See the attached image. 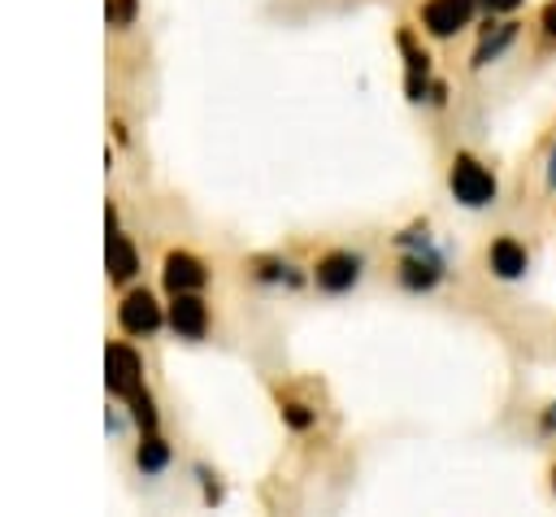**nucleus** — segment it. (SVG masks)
<instances>
[{"instance_id": "1", "label": "nucleus", "mask_w": 556, "mask_h": 517, "mask_svg": "<svg viewBox=\"0 0 556 517\" xmlns=\"http://www.w3.org/2000/svg\"><path fill=\"white\" fill-rule=\"evenodd\" d=\"M447 187H452V196H456L465 209H482V204L495 200V174H491L478 156H469V152H456V156H452Z\"/></svg>"}, {"instance_id": "2", "label": "nucleus", "mask_w": 556, "mask_h": 517, "mask_svg": "<svg viewBox=\"0 0 556 517\" xmlns=\"http://www.w3.org/2000/svg\"><path fill=\"white\" fill-rule=\"evenodd\" d=\"M473 4H478V0H426V4H421V26H426L434 39H447V35H456L460 26H469Z\"/></svg>"}, {"instance_id": "3", "label": "nucleus", "mask_w": 556, "mask_h": 517, "mask_svg": "<svg viewBox=\"0 0 556 517\" xmlns=\"http://www.w3.org/2000/svg\"><path fill=\"white\" fill-rule=\"evenodd\" d=\"M361 278V256L356 252H326L321 261H317V287L321 291H348L352 282Z\"/></svg>"}, {"instance_id": "4", "label": "nucleus", "mask_w": 556, "mask_h": 517, "mask_svg": "<svg viewBox=\"0 0 556 517\" xmlns=\"http://www.w3.org/2000/svg\"><path fill=\"white\" fill-rule=\"evenodd\" d=\"M117 321H122L126 335H148V330H156L161 308H156V300H152L148 291H130V295L122 300V308H117Z\"/></svg>"}, {"instance_id": "5", "label": "nucleus", "mask_w": 556, "mask_h": 517, "mask_svg": "<svg viewBox=\"0 0 556 517\" xmlns=\"http://www.w3.org/2000/svg\"><path fill=\"white\" fill-rule=\"evenodd\" d=\"M486 265H491L495 278H521L526 265H530V256H526V248H521L513 235H500V239L486 248Z\"/></svg>"}, {"instance_id": "6", "label": "nucleus", "mask_w": 556, "mask_h": 517, "mask_svg": "<svg viewBox=\"0 0 556 517\" xmlns=\"http://www.w3.org/2000/svg\"><path fill=\"white\" fill-rule=\"evenodd\" d=\"M169 321H174V330H178L182 339H200V335L208 330V308H204L191 291H178L174 304H169Z\"/></svg>"}, {"instance_id": "7", "label": "nucleus", "mask_w": 556, "mask_h": 517, "mask_svg": "<svg viewBox=\"0 0 556 517\" xmlns=\"http://www.w3.org/2000/svg\"><path fill=\"white\" fill-rule=\"evenodd\" d=\"M208 282V274H204V265L195 261V256H187V252H169L165 256V287L178 295V291H200Z\"/></svg>"}, {"instance_id": "8", "label": "nucleus", "mask_w": 556, "mask_h": 517, "mask_svg": "<svg viewBox=\"0 0 556 517\" xmlns=\"http://www.w3.org/2000/svg\"><path fill=\"white\" fill-rule=\"evenodd\" d=\"M109 391H117L126 400L139 391V356L130 348H122V343L109 348Z\"/></svg>"}, {"instance_id": "9", "label": "nucleus", "mask_w": 556, "mask_h": 517, "mask_svg": "<svg viewBox=\"0 0 556 517\" xmlns=\"http://www.w3.org/2000/svg\"><path fill=\"white\" fill-rule=\"evenodd\" d=\"M439 278H443V261L430 256V252H413V256L400 261V282L408 291H430Z\"/></svg>"}, {"instance_id": "10", "label": "nucleus", "mask_w": 556, "mask_h": 517, "mask_svg": "<svg viewBox=\"0 0 556 517\" xmlns=\"http://www.w3.org/2000/svg\"><path fill=\"white\" fill-rule=\"evenodd\" d=\"M517 30H521V22H486V30H482V43H478V52H473V70H482V65H491L495 56H504L508 52V43L517 39Z\"/></svg>"}, {"instance_id": "11", "label": "nucleus", "mask_w": 556, "mask_h": 517, "mask_svg": "<svg viewBox=\"0 0 556 517\" xmlns=\"http://www.w3.org/2000/svg\"><path fill=\"white\" fill-rule=\"evenodd\" d=\"M109 269H113V278H130V274L139 269L135 248H130L122 235H109Z\"/></svg>"}, {"instance_id": "12", "label": "nucleus", "mask_w": 556, "mask_h": 517, "mask_svg": "<svg viewBox=\"0 0 556 517\" xmlns=\"http://www.w3.org/2000/svg\"><path fill=\"white\" fill-rule=\"evenodd\" d=\"M400 48H404V56H408V74H426V70H430V56H426V48H417L413 30H400Z\"/></svg>"}, {"instance_id": "13", "label": "nucleus", "mask_w": 556, "mask_h": 517, "mask_svg": "<svg viewBox=\"0 0 556 517\" xmlns=\"http://www.w3.org/2000/svg\"><path fill=\"white\" fill-rule=\"evenodd\" d=\"M139 465H143V469H161V465H165V443H161V439H148V443L139 447Z\"/></svg>"}, {"instance_id": "14", "label": "nucleus", "mask_w": 556, "mask_h": 517, "mask_svg": "<svg viewBox=\"0 0 556 517\" xmlns=\"http://www.w3.org/2000/svg\"><path fill=\"white\" fill-rule=\"evenodd\" d=\"M539 26H543V39H556V0H547V4H543Z\"/></svg>"}, {"instance_id": "15", "label": "nucleus", "mask_w": 556, "mask_h": 517, "mask_svg": "<svg viewBox=\"0 0 556 517\" xmlns=\"http://www.w3.org/2000/svg\"><path fill=\"white\" fill-rule=\"evenodd\" d=\"M478 4H482L491 17H495V13H513V9H521V0H478Z\"/></svg>"}, {"instance_id": "16", "label": "nucleus", "mask_w": 556, "mask_h": 517, "mask_svg": "<svg viewBox=\"0 0 556 517\" xmlns=\"http://www.w3.org/2000/svg\"><path fill=\"white\" fill-rule=\"evenodd\" d=\"M130 4H135V0H117V4H113V17H126V13H130Z\"/></svg>"}, {"instance_id": "17", "label": "nucleus", "mask_w": 556, "mask_h": 517, "mask_svg": "<svg viewBox=\"0 0 556 517\" xmlns=\"http://www.w3.org/2000/svg\"><path fill=\"white\" fill-rule=\"evenodd\" d=\"M547 182L556 187V152H552V165H547Z\"/></svg>"}, {"instance_id": "18", "label": "nucleus", "mask_w": 556, "mask_h": 517, "mask_svg": "<svg viewBox=\"0 0 556 517\" xmlns=\"http://www.w3.org/2000/svg\"><path fill=\"white\" fill-rule=\"evenodd\" d=\"M552 491H556V469H552Z\"/></svg>"}]
</instances>
